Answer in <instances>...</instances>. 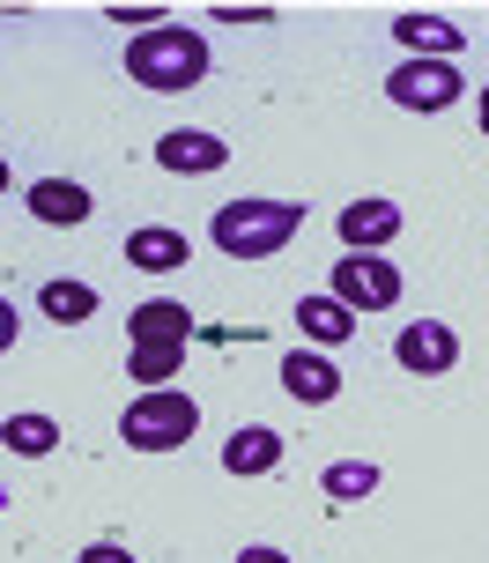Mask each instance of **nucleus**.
Instances as JSON below:
<instances>
[{"instance_id":"obj_1","label":"nucleus","mask_w":489,"mask_h":563,"mask_svg":"<svg viewBox=\"0 0 489 563\" xmlns=\"http://www.w3.org/2000/svg\"><path fill=\"white\" fill-rule=\"evenodd\" d=\"M126 75L156 97H178V89H193L208 75V37L186 23H156L142 37H126Z\"/></svg>"},{"instance_id":"obj_2","label":"nucleus","mask_w":489,"mask_h":563,"mask_svg":"<svg viewBox=\"0 0 489 563\" xmlns=\"http://www.w3.org/2000/svg\"><path fill=\"white\" fill-rule=\"evenodd\" d=\"M297 223H304L297 200H231V208H215L208 238L231 260H275L289 238H297Z\"/></svg>"},{"instance_id":"obj_3","label":"nucleus","mask_w":489,"mask_h":563,"mask_svg":"<svg viewBox=\"0 0 489 563\" xmlns=\"http://www.w3.org/2000/svg\"><path fill=\"white\" fill-rule=\"evenodd\" d=\"M193 430H201V408H193V394H171V386L126 400V416H119V438L134 452H178Z\"/></svg>"},{"instance_id":"obj_4","label":"nucleus","mask_w":489,"mask_h":563,"mask_svg":"<svg viewBox=\"0 0 489 563\" xmlns=\"http://www.w3.org/2000/svg\"><path fill=\"white\" fill-rule=\"evenodd\" d=\"M386 97H393L401 112H445L467 89H460V67H453V59H408V67L386 75Z\"/></svg>"},{"instance_id":"obj_5","label":"nucleus","mask_w":489,"mask_h":563,"mask_svg":"<svg viewBox=\"0 0 489 563\" xmlns=\"http://www.w3.org/2000/svg\"><path fill=\"white\" fill-rule=\"evenodd\" d=\"M334 305L348 311H393L401 305V267H386L378 253H348L334 267Z\"/></svg>"},{"instance_id":"obj_6","label":"nucleus","mask_w":489,"mask_h":563,"mask_svg":"<svg viewBox=\"0 0 489 563\" xmlns=\"http://www.w3.org/2000/svg\"><path fill=\"white\" fill-rule=\"evenodd\" d=\"M393 356H401V371H415V378H437V371L460 364V334H453L445 319H415V327L393 334Z\"/></svg>"},{"instance_id":"obj_7","label":"nucleus","mask_w":489,"mask_h":563,"mask_svg":"<svg viewBox=\"0 0 489 563\" xmlns=\"http://www.w3.org/2000/svg\"><path fill=\"white\" fill-rule=\"evenodd\" d=\"M282 394L304 400V408H326V400L342 394V371H334V356H319V349H297V356H282Z\"/></svg>"},{"instance_id":"obj_8","label":"nucleus","mask_w":489,"mask_h":563,"mask_svg":"<svg viewBox=\"0 0 489 563\" xmlns=\"http://www.w3.org/2000/svg\"><path fill=\"white\" fill-rule=\"evenodd\" d=\"M156 164L178 170V178H208V170L231 164V148H223L215 134H164L156 141Z\"/></svg>"},{"instance_id":"obj_9","label":"nucleus","mask_w":489,"mask_h":563,"mask_svg":"<svg viewBox=\"0 0 489 563\" xmlns=\"http://www.w3.org/2000/svg\"><path fill=\"white\" fill-rule=\"evenodd\" d=\"M30 216L53 223V230L89 223V186H75V178H37V186H30Z\"/></svg>"},{"instance_id":"obj_10","label":"nucleus","mask_w":489,"mask_h":563,"mask_svg":"<svg viewBox=\"0 0 489 563\" xmlns=\"http://www.w3.org/2000/svg\"><path fill=\"white\" fill-rule=\"evenodd\" d=\"M342 238H348V253H371V245H386V238H401V208H393V200H348Z\"/></svg>"},{"instance_id":"obj_11","label":"nucleus","mask_w":489,"mask_h":563,"mask_svg":"<svg viewBox=\"0 0 489 563\" xmlns=\"http://www.w3.org/2000/svg\"><path fill=\"white\" fill-rule=\"evenodd\" d=\"M223 467H231V475H275V467H282V430H267V422H253V430H231Z\"/></svg>"},{"instance_id":"obj_12","label":"nucleus","mask_w":489,"mask_h":563,"mask_svg":"<svg viewBox=\"0 0 489 563\" xmlns=\"http://www.w3.org/2000/svg\"><path fill=\"white\" fill-rule=\"evenodd\" d=\"M393 37H401L415 59H453V53L467 45V37L445 23V15H415V8H408V15H393Z\"/></svg>"},{"instance_id":"obj_13","label":"nucleus","mask_w":489,"mask_h":563,"mask_svg":"<svg viewBox=\"0 0 489 563\" xmlns=\"http://www.w3.org/2000/svg\"><path fill=\"white\" fill-rule=\"evenodd\" d=\"M126 260H134L142 275H178V267H186V238L164 230V223H142L126 238Z\"/></svg>"},{"instance_id":"obj_14","label":"nucleus","mask_w":489,"mask_h":563,"mask_svg":"<svg viewBox=\"0 0 489 563\" xmlns=\"http://www.w3.org/2000/svg\"><path fill=\"white\" fill-rule=\"evenodd\" d=\"M126 334H134V341H186V334H193V319H186L178 297H148V305L126 311Z\"/></svg>"},{"instance_id":"obj_15","label":"nucleus","mask_w":489,"mask_h":563,"mask_svg":"<svg viewBox=\"0 0 489 563\" xmlns=\"http://www.w3.org/2000/svg\"><path fill=\"white\" fill-rule=\"evenodd\" d=\"M297 327H304L319 349H342V341L356 334V311L334 305V297H297Z\"/></svg>"},{"instance_id":"obj_16","label":"nucleus","mask_w":489,"mask_h":563,"mask_svg":"<svg viewBox=\"0 0 489 563\" xmlns=\"http://www.w3.org/2000/svg\"><path fill=\"white\" fill-rule=\"evenodd\" d=\"M178 364H186V341H134V356H126V371H134V386H171Z\"/></svg>"},{"instance_id":"obj_17","label":"nucleus","mask_w":489,"mask_h":563,"mask_svg":"<svg viewBox=\"0 0 489 563\" xmlns=\"http://www.w3.org/2000/svg\"><path fill=\"white\" fill-rule=\"evenodd\" d=\"M0 445L23 452V460H45V452L59 445V422L53 416H8V422H0Z\"/></svg>"},{"instance_id":"obj_18","label":"nucleus","mask_w":489,"mask_h":563,"mask_svg":"<svg viewBox=\"0 0 489 563\" xmlns=\"http://www.w3.org/2000/svg\"><path fill=\"white\" fill-rule=\"evenodd\" d=\"M37 305H45V319L75 327V319H89V311H97V289H89V282H45V297H37Z\"/></svg>"},{"instance_id":"obj_19","label":"nucleus","mask_w":489,"mask_h":563,"mask_svg":"<svg viewBox=\"0 0 489 563\" xmlns=\"http://www.w3.org/2000/svg\"><path fill=\"white\" fill-rule=\"evenodd\" d=\"M371 489H378L371 460H334V467H326V497H334V505H356V497H371Z\"/></svg>"},{"instance_id":"obj_20","label":"nucleus","mask_w":489,"mask_h":563,"mask_svg":"<svg viewBox=\"0 0 489 563\" xmlns=\"http://www.w3.org/2000/svg\"><path fill=\"white\" fill-rule=\"evenodd\" d=\"M75 563H134V549H119V541H89Z\"/></svg>"},{"instance_id":"obj_21","label":"nucleus","mask_w":489,"mask_h":563,"mask_svg":"<svg viewBox=\"0 0 489 563\" xmlns=\"http://www.w3.org/2000/svg\"><path fill=\"white\" fill-rule=\"evenodd\" d=\"M15 334H23V319H15V305H8V297H0V356H8V349H15Z\"/></svg>"},{"instance_id":"obj_22","label":"nucleus","mask_w":489,"mask_h":563,"mask_svg":"<svg viewBox=\"0 0 489 563\" xmlns=\"http://www.w3.org/2000/svg\"><path fill=\"white\" fill-rule=\"evenodd\" d=\"M237 563H289L282 549H237Z\"/></svg>"},{"instance_id":"obj_23","label":"nucleus","mask_w":489,"mask_h":563,"mask_svg":"<svg viewBox=\"0 0 489 563\" xmlns=\"http://www.w3.org/2000/svg\"><path fill=\"white\" fill-rule=\"evenodd\" d=\"M475 112H482V134H489V82H482V97H475Z\"/></svg>"},{"instance_id":"obj_24","label":"nucleus","mask_w":489,"mask_h":563,"mask_svg":"<svg viewBox=\"0 0 489 563\" xmlns=\"http://www.w3.org/2000/svg\"><path fill=\"white\" fill-rule=\"evenodd\" d=\"M0 194H8V156H0Z\"/></svg>"}]
</instances>
